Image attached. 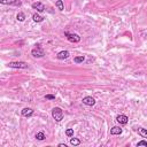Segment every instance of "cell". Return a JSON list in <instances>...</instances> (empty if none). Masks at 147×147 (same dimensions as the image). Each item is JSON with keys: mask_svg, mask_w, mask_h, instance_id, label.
<instances>
[{"mask_svg": "<svg viewBox=\"0 0 147 147\" xmlns=\"http://www.w3.org/2000/svg\"><path fill=\"white\" fill-rule=\"evenodd\" d=\"M52 116H53V118L55 120V122H61L63 120V112H62V109L59 108V107L53 108V110H52Z\"/></svg>", "mask_w": 147, "mask_h": 147, "instance_id": "6da1fadb", "label": "cell"}, {"mask_svg": "<svg viewBox=\"0 0 147 147\" xmlns=\"http://www.w3.org/2000/svg\"><path fill=\"white\" fill-rule=\"evenodd\" d=\"M9 68H16V69H27L28 68V63L23 62V61H13V62L8 63Z\"/></svg>", "mask_w": 147, "mask_h": 147, "instance_id": "7a4b0ae2", "label": "cell"}, {"mask_svg": "<svg viewBox=\"0 0 147 147\" xmlns=\"http://www.w3.org/2000/svg\"><path fill=\"white\" fill-rule=\"evenodd\" d=\"M31 55L34 57H43L44 55H45V52H44V49L41 48V46L38 44L37 47L31 51Z\"/></svg>", "mask_w": 147, "mask_h": 147, "instance_id": "3957f363", "label": "cell"}, {"mask_svg": "<svg viewBox=\"0 0 147 147\" xmlns=\"http://www.w3.org/2000/svg\"><path fill=\"white\" fill-rule=\"evenodd\" d=\"M65 36L67 37V39L69 41H71V43H79V41H80V37L78 35H76V34H71V32L66 31Z\"/></svg>", "mask_w": 147, "mask_h": 147, "instance_id": "277c9868", "label": "cell"}, {"mask_svg": "<svg viewBox=\"0 0 147 147\" xmlns=\"http://www.w3.org/2000/svg\"><path fill=\"white\" fill-rule=\"evenodd\" d=\"M1 5H14V6H21L22 2L20 0H0Z\"/></svg>", "mask_w": 147, "mask_h": 147, "instance_id": "5b68a950", "label": "cell"}, {"mask_svg": "<svg viewBox=\"0 0 147 147\" xmlns=\"http://www.w3.org/2000/svg\"><path fill=\"white\" fill-rule=\"evenodd\" d=\"M82 101L86 106H94L95 105V100H94V98H92V97H85V98H83Z\"/></svg>", "mask_w": 147, "mask_h": 147, "instance_id": "8992f818", "label": "cell"}, {"mask_svg": "<svg viewBox=\"0 0 147 147\" xmlns=\"http://www.w3.org/2000/svg\"><path fill=\"white\" fill-rule=\"evenodd\" d=\"M32 8L37 10L38 13H43L45 10V6L41 2H35V4H32Z\"/></svg>", "mask_w": 147, "mask_h": 147, "instance_id": "52a82bcc", "label": "cell"}, {"mask_svg": "<svg viewBox=\"0 0 147 147\" xmlns=\"http://www.w3.org/2000/svg\"><path fill=\"white\" fill-rule=\"evenodd\" d=\"M116 121H117L120 124L125 125V124H127V122H129V117H127L126 115H118L117 117H116Z\"/></svg>", "mask_w": 147, "mask_h": 147, "instance_id": "ba28073f", "label": "cell"}, {"mask_svg": "<svg viewBox=\"0 0 147 147\" xmlns=\"http://www.w3.org/2000/svg\"><path fill=\"white\" fill-rule=\"evenodd\" d=\"M22 115L24 116V117H30V116H32L34 115V109H32V108H23V109H22Z\"/></svg>", "mask_w": 147, "mask_h": 147, "instance_id": "9c48e42d", "label": "cell"}, {"mask_svg": "<svg viewBox=\"0 0 147 147\" xmlns=\"http://www.w3.org/2000/svg\"><path fill=\"white\" fill-rule=\"evenodd\" d=\"M69 56H70V53H69L68 51H61V52H59V53H57V55H56V57H57L59 60L68 59Z\"/></svg>", "mask_w": 147, "mask_h": 147, "instance_id": "30bf717a", "label": "cell"}, {"mask_svg": "<svg viewBox=\"0 0 147 147\" xmlns=\"http://www.w3.org/2000/svg\"><path fill=\"white\" fill-rule=\"evenodd\" d=\"M121 133H122V129L120 126H113L110 129V135L116 136V135H121Z\"/></svg>", "mask_w": 147, "mask_h": 147, "instance_id": "8fae6325", "label": "cell"}, {"mask_svg": "<svg viewBox=\"0 0 147 147\" xmlns=\"http://www.w3.org/2000/svg\"><path fill=\"white\" fill-rule=\"evenodd\" d=\"M32 20H34L35 22H37V23H39V22H43L44 20H45V17H43V16H40L39 14H34L32 15Z\"/></svg>", "mask_w": 147, "mask_h": 147, "instance_id": "7c38bea8", "label": "cell"}, {"mask_svg": "<svg viewBox=\"0 0 147 147\" xmlns=\"http://www.w3.org/2000/svg\"><path fill=\"white\" fill-rule=\"evenodd\" d=\"M55 6H56V8L60 10V12L65 10V5H63V1H62V0H57V1L55 2Z\"/></svg>", "mask_w": 147, "mask_h": 147, "instance_id": "4fadbf2b", "label": "cell"}, {"mask_svg": "<svg viewBox=\"0 0 147 147\" xmlns=\"http://www.w3.org/2000/svg\"><path fill=\"white\" fill-rule=\"evenodd\" d=\"M36 139L39 140V141H43V140L46 139V136H45V133H44L43 131H40V132H38V133L36 135Z\"/></svg>", "mask_w": 147, "mask_h": 147, "instance_id": "5bb4252c", "label": "cell"}, {"mask_svg": "<svg viewBox=\"0 0 147 147\" xmlns=\"http://www.w3.org/2000/svg\"><path fill=\"white\" fill-rule=\"evenodd\" d=\"M16 20L17 21H20V22H23L24 20H25V14L24 13H22V12H20L16 15Z\"/></svg>", "mask_w": 147, "mask_h": 147, "instance_id": "9a60e30c", "label": "cell"}, {"mask_svg": "<svg viewBox=\"0 0 147 147\" xmlns=\"http://www.w3.org/2000/svg\"><path fill=\"white\" fill-rule=\"evenodd\" d=\"M84 60H85V56H84V55H79V56L74 57V62H75V63H82Z\"/></svg>", "mask_w": 147, "mask_h": 147, "instance_id": "2e32d148", "label": "cell"}, {"mask_svg": "<svg viewBox=\"0 0 147 147\" xmlns=\"http://www.w3.org/2000/svg\"><path fill=\"white\" fill-rule=\"evenodd\" d=\"M138 133H139L141 137L144 138H147V130L146 129H143V127H139L138 129Z\"/></svg>", "mask_w": 147, "mask_h": 147, "instance_id": "e0dca14e", "label": "cell"}, {"mask_svg": "<svg viewBox=\"0 0 147 147\" xmlns=\"http://www.w3.org/2000/svg\"><path fill=\"white\" fill-rule=\"evenodd\" d=\"M70 144L73 146H78V145H80V140L77 139V138H71V139H70Z\"/></svg>", "mask_w": 147, "mask_h": 147, "instance_id": "ac0fdd59", "label": "cell"}, {"mask_svg": "<svg viewBox=\"0 0 147 147\" xmlns=\"http://www.w3.org/2000/svg\"><path fill=\"white\" fill-rule=\"evenodd\" d=\"M66 135H67L68 137H73L74 136V129H67L66 130Z\"/></svg>", "mask_w": 147, "mask_h": 147, "instance_id": "d6986e66", "label": "cell"}, {"mask_svg": "<svg viewBox=\"0 0 147 147\" xmlns=\"http://www.w3.org/2000/svg\"><path fill=\"white\" fill-rule=\"evenodd\" d=\"M45 99H46V100H54V99H55V95H53V94H46V95H45Z\"/></svg>", "mask_w": 147, "mask_h": 147, "instance_id": "ffe728a7", "label": "cell"}, {"mask_svg": "<svg viewBox=\"0 0 147 147\" xmlns=\"http://www.w3.org/2000/svg\"><path fill=\"white\" fill-rule=\"evenodd\" d=\"M138 146H147V141L146 140H141V141H139V143L137 144Z\"/></svg>", "mask_w": 147, "mask_h": 147, "instance_id": "44dd1931", "label": "cell"}, {"mask_svg": "<svg viewBox=\"0 0 147 147\" xmlns=\"http://www.w3.org/2000/svg\"><path fill=\"white\" fill-rule=\"evenodd\" d=\"M59 147H67L66 144H59Z\"/></svg>", "mask_w": 147, "mask_h": 147, "instance_id": "7402d4cb", "label": "cell"}]
</instances>
